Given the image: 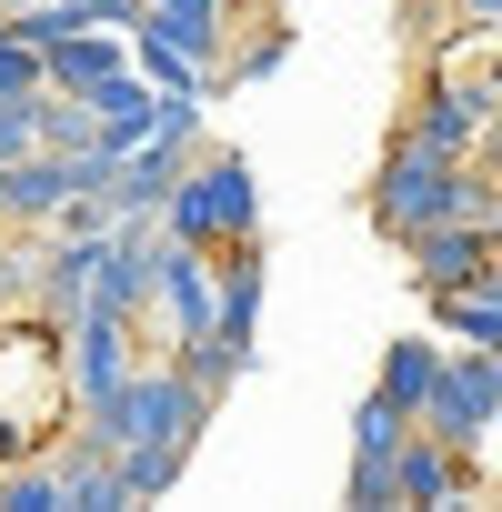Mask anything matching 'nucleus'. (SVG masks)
<instances>
[{
    "label": "nucleus",
    "mask_w": 502,
    "mask_h": 512,
    "mask_svg": "<svg viewBox=\"0 0 502 512\" xmlns=\"http://www.w3.org/2000/svg\"><path fill=\"white\" fill-rule=\"evenodd\" d=\"M362 211H372V231L402 251V241L432 231V221H502V181H492L482 161H442V151H422V141H392L382 171H372V191H362Z\"/></svg>",
    "instance_id": "1"
},
{
    "label": "nucleus",
    "mask_w": 502,
    "mask_h": 512,
    "mask_svg": "<svg viewBox=\"0 0 502 512\" xmlns=\"http://www.w3.org/2000/svg\"><path fill=\"white\" fill-rule=\"evenodd\" d=\"M161 231H171V241H201V251L251 241V231H262V181H251V161H241V151H201V161L181 171Z\"/></svg>",
    "instance_id": "2"
},
{
    "label": "nucleus",
    "mask_w": 502,
    "mask_h": 512,
    "mask_svg": "<svg viewBox=\"0 0 502 512\" xmlns=\"http://www.w3.org/2000/svg\"><path fill=\"white\" fill-rule=\"evenodd\" d=\"M422 432H442L452 452H492V432H502V352H472V342H452V362H442V382H432V402H422Z\"/></svg>",
    "instance_id": "3"
},
{
    "label": "nucleus",
    "mask_w": 502,
    "mask_h": 512,
    "mask_svg": "<svg viewBox=\"0 0 502 512\" xmlns=\"http://www.w3.org/2000/svg\"><path fill=\"white\" fill-rule=\"evenodd\" d=\"M211 322H221V251L161 241V282H151V312H141L151 352H181V342H201Z\"/></svg>",
    "instance_id": "4"
},
{
    "label": "nucleus",
    "mask_w": 502,
    "mask_h": 512,
    "mask_svg": "<svg viewBox=\"0 0 502 512\" xmlns=\"http://www.w3.org/2000/svg\"><path fill=\"white\" fill-rule=\"evenodd\" d=\"M141 342H151V332H141L131 312H101V302H91L81 322H61V352H71V402H81V412H111V402L131 392V372L151 362Z\"/></svg>",
    "instance_id": "5"
},
{
    "label": "nucleus",
    "mask_w": 502,
    "mask_h": 512,
    "mask_svg": "<svg viewBox=\"0 0 502 512\" xmlns=\"http://www.w3.org/2000/svg\"><path fill=\"white\" fill-rule=\"evenodd\" d=\"M502 111V91L492 81H462V71H432L422 81V101L402 111V131L392 141H422V151H442V161H472L482 151V121Z\"/></svg>",
    "instance_id": "6"
},
{
    "label": "nucleus",
    "mask_w": 502,
    "mask_h": 512,
    "mask_svg": "<svg viewBox=\"0 0 502 512\" xmlns=\"http://www.w3.org/2000/svg\"><path fill=\"white\" fill-rule=\"evenodd\" d=\"M402 262H412V292H422V302H442V292L492 282L502 241H492V221H432V231H412V241H402Z\"/></svg>",
    "instance_id": "7"
},
{
    "label": "nucleus",
    "mask_w": 502,
    "mask_h": 512,
    "mask_svg": "<svg viewBox=\"0 0 502 512\" xmlns=\"http://www.w3.org/2000/svg\"><path fill=\"white\" fill-rule=\"evenodd\" d=\"M51 462H61V492H71V512H131V482H121V452L111 442H91L81 422L51 442Z\"/></svg>",
    "instance_id": "8"
},
{
    "label": "nucleus",
    "mask_w": 502,
    "mask_h": 512,
    "mask_svg": "<svg viewBox=\"0 0 502 512\" xmlns=\"http://www.w3.org/2000/svg\"><path fill=\"white\" fill-rule=\"evenodd\" d=\"M91 282H101V231H51V251H41V312L51 322H81L91 312Z\"/></svg>",
    "instance_id": "9"
},
{
    "label": "nucleus",
    "mask_w": 502,
    "mask_h": 512,
    "mask_svg": "<svg viewBox=\"0 0 502 512\" xmlns=\"http://www.w3.org/2000/svg\"><path fill=\"white\" fill-rule=\"evenodd\" d=\"M442 362H452V352H442V332H392V342H382V372H372V392H392V402L422 422V402H432Z\"/></svg>",
    "instance_id": "10"
},
{
    "label": "nucleus",
    "mask_w": 502,
    "mask_h": 512,
    "mask_svg": "<svg viewBox=\"0 0 502 512\" xmlns=\"http://www.w3.org/2000/svg\"><path fill=\"white\" fill-rule=\"evenodd\" d=\"M91 111H101V141H111V151H141V141L161 131V91H151V71H141V61H131L121 81H101V91H91Z\"/></svg>",
    "instance_id": "11"
},
{
    "label": "nucleus",
    "mask_w": 502,
    "mask_h": 512,
    "mask_svg": "<svg viewBox=\"0 0 502 512\" xmlns=\"http://www.w3.org/2000/svg\"><path fill=\"white\" fill-rule=\"evenodd\" d=\"M131 71V31H81V41H61L51 51V91H101V81H121Z\"/></svg>",
    "instance_id": "12"
},
{
    "label": "nucleus",
    "mask_w": 502,
    "mask_h": 512,
    "mask_svg": "<svg viewBox=\"0 0 502 512\" xmlns=\"http://www.w3.org/2000/svg\"><path fill=\"white\" fill-rule=\"evenodd\" d=\"M432 332H442V342H472V352H502V282L442 292V302H432Z\"/></svg>",
    "instance_id": "13"
},
{
    "label": "nucleus",
    "mask_w": 502,
    "mask_h": 512,
    "mask_svg": "<svg viewBox=\"0 0 502 512\" xmlns=\"http://www.w3.org/2000/svg\"><path fill=\"white\" fill-rule=\"evenodd\" d=\"M292 61V21L282 11H262V31H251V41H231L221 51V71H211V91H251V81H272Z\"/></svg>",
    "instance_id": "14"
},
{
    "label": "nucleus",
    "mask_w": 502,
    "mask_h": 512,
    "mask_svg": "<svg viewBox=\"0 0 502 512\" xmlns=\"http://www.w3.org/2000/svg\"><path fill=\"white\" fill-rule=\"evenodd\" d=\"M131 61L151 71V91H161V101H211V61H191V51H171L161 31H131Z\"/></svg>",
    "instance_id": "15"
},
{
    "label": "nucleus",
    "mask_w": 502,
    "mask_h": 512,
    "mask_svg": "<svg viewBox=\"0 0 502 512\" xmlns=\"http://www.w3.org/2000/svg\"><path fill=\"white\" fill-rule=\"evenodd\" d=\"M41 91H51V51L0 11V101H41Z\"/></svg>",
    "instance_id": "16"
},
{
    "label": "nucleus",
    "mask_w": 502,
    "mask_h": 512,
    "mask_svg": "<svg viewBox=\"0 0 502 512\" xmlns=\"http://www.w3.org/2000/svg\"><path fill=\"white\" fill-rule=\"evenodd\" d=\"M0 512H71V492H61V462H51V452H31V462H0Z\"/></svg>",
    "instance_id": "17"
},
{
    "label": "nucleus",
    "mask_w": 502,
    "mask_h": 512,
    "mask_svg": "<svg viewBox=\"0 0 502 512\" xmlns=\"http://www.w3.org/2000/svg\"><path fill=\"white\" fill-rule=\"evenodd\" d=\"M181 472H191V442H131V452H121V482H131V502H161Z\"/></svg>",
    "instance_id": "18"
},
{
    "label": "nucleus",
    "mask_w": 502,
    "mask_h": 512,
    "mask_svg": "<svg viewBox=\"0 0 502 512\" xmlns=\"http://www.w3.org/2000/svg\"><path fill=\"white\" fill-rule=\"evenodd\" d=\"M402 442H412V412L392 392H362L352 402V452H402Z\"/></svg>",
    "instance_id": "19"
},
{
    "label": "nucleus",
    "mask_w": 502,
    "mask_h": 512,
    "mask_svg": "<svg viewBox=\"0 0 502 512\" xmlns=\"http://www.w3.org/2000/svg\"><path fill=\"white\" fill-rule=\"evenodd\" d=\"M342 502H352V512H392V502H402V472H392V452H352V482H342Z\"/></svg>",
    "instance_id": "20"
},
{
    "label": "nucleus",
    "mask_w": 502,
    "mask_h": 512,
    "mask_svg": "<svg viewBox=\"0 0 502 512\" xmlns=\"http://www.w3.org/2000/svg\"><path fill=\"white\" fill-rule=\"evenodd\" d=\"M41 151V101H0V171Z\"/></svg>",
    "instance_id": "21"
},
{
    "label": "nucleus",
    "mask_w": 502,
    "mask_h": 512,
    "mask_svg": "<svg viewBox=\"0 0 502 512\" xmlns=\"http://www.w3.org/2000/svg\"><path fill=\"white\" fill-rule=\"evenodd\" d=\"M452 21L462 31H502V0H452Z\"/></svg>",
    "instance_id": "22"
},
{
    "label": "nucleus",
    "mask_w": 502,
    "mask_h": 512,
    "mask_svg": "<svg viewBox=\"0 0 502 512\" xmlns=\"http://www.w3.org/2000/svg\"><path fill=\"white\" fill-rule=\"evenodd\" d=\"M472 161H482V171H492V181H502V111H492V121H482V151H472Z\"/></svg>",
    "instance_id": "23"
},
{
    "label": "nucleus",
    "mask_w": 502,
    "mask_h": 512,
    "mask_svg": "<svg viewBox=\"0 0 502 512\" xmlns=\"http://www.w3.org/2000/svg\"><path fill=\"white\" fill-rule=\"evenodd\" d=\"M231 11H272V0H231Z\"/></svg>",
    "instance_id": "24"
},
{
    "label": "nucleus",
    "mask_w": 502,
    "mask_h": 512,
    "mask_svg": "<svg viewBox=\"0 0 502 512\" xmlns=\"http://www.w3.org/2000/svg\"><path fill=\"white\" fill-rule=\"evenodd\" d=\"M0 11H31V0H0Z\"/></svg>",
    "instance_id": "25"
},
{
    "label": "nucleus",
    "mask_w": 502,
    "mask_h": 512,
    "mask_svg": "<svg viewBox=\"0 0 502 512\" xmlns=\"http://www.w3.org/2000/svg\"><path fill=\"white\" fill-rule=\"evenodd\" d=\"M492 241H502V221H492Z\"/></svg>",
    "instance_id": "26"
},
{
    "label": "nucleus",
    "mask_w": 502,
    "mask_h": 512,
    "mask_svg": "<svg viewBox=\"0 0 502 512\" xmlns=\"http://www.w3.org/2000/svg\"><path fill=\"white\" fill-rule=\"evenodd\" d=\"M141 11H151V0H141Z\"/></svg>",
    "instance_id": "27"
}]
</instances>
